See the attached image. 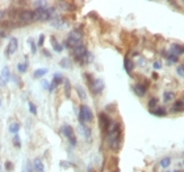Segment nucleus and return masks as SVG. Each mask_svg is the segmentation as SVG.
Listing matches in <instances>:
<instances>
[{"label": "nucleus", "mask_w": 184, "mask_h": 172, "mask_svg": "<svg viewBox=\"0 0 184 172\" xmlns=\"http://www.w3.org/2000/svg\"><path fill=\"white\" fill-rule=\"evenodd\" d=\"M108 142H109V147L112 151H118L121 148L122 143V126L120 122L112 121L109 128H108Z\"/></svg>", "instance_id": "1"}, {"label": "nucleus", "mask_w": 184, "mask_h": 172, "mask_svg": "<svg viewBox=\"0 0 184 172\" xmlns=\"http://www.w3.org/2000/svg\"><path fill=\"white\" fill-rule=\"evenodd\" d=\"M71 53H72L74 61L80 64H87V63H90V61L93 59V57L90 54V51L87 50V47H85L84 45H80V46H78V47L72 49Z\"/></svg>", "instance_id": "2"}, {"label": "nucleus", "mask_w": 184, "mask_h": 172, "mask_svg": "<svg viewBox=\"0 0 184 172\" xmlns=\"http://www.w3.org/2000/svg\"><path fill=\"white\" fill-rule=\"evenodd\" d=\"M82 39H83V33H82L80 29H74L72 32L68 33V37L65 41V46L67 49H75L78 46L83 45L82 44Z\"/></svg>", "instance_id": "3"}, {"label": "nucleus", "mask_w": 184, "mask_h": 172, "mask_svg": "<svg viewBox=\"0 0 184 172\" xmlns=\"http://www.w3.org/2000/svg\"><path fill=\"white\" fill-rule=\"evenodd\" d=\"M34 12V21H49L53 19L54 15V8H47V7H41V8H36Z\"/></svg>", "instance_id": "4"}, {"label": "nucleus", "mask_w": 184, "mask_h": 172, "mask_svg": "<svg viewBox=\"0 0 184 172\" xmlns=\"http://www.w3.org/2000/svg\"><path fill=\"white\" fill-rule=\"evenodd\" d=\"M78 118H79L80 125H85L87 122H92V120H93V113H92L91 108L85 104H82L80 109H79Z\"/></svg>", "instance_id": "5"}, {"label": "nucleus", "mask_w": 184, "mask_h": 172, "mask_svg": "<svg viewBox=\"0 0 184 172\" xmlns=\"http://www.w3.org/2000/svg\"><path fill=\"white\" fill-rule=\"evenodd\" d=\"M90 88H91V92L93 95H100L101 92L104 91L105 84H104V82L101 80V79H93L92 83L90 84Z\"/></svg>", "instance_id": "6"}, {"label": "nucleus", "mask_w": 184, "mask_h": 172, "mask_svg": "<svg viewBox=\"0 0 184 172\" xmlns=\"http://www.w3.org/2000/svg\"><path fill=\"white\" fill-rule=\"evenodd\" d=\"M17 47H19V42H17V38L15 37H11L8 41V45H7V49H5V57H11L13 55L16 51H17Z\"/></svg>", "instance_id": "7"}, {"label": "nucleus", "mask_w": 184, "mask_h": 172, "mask_svg": "<svg viewBox=\"0 0 184 172\" xmlns=\"http://www.w3.org/2000/svg\"><path fill=\"white\" fill-rule=\"evenodd\" d=\"M111 122H112V120L108 117V114L105 113V112H101V113L99 114V124H100L101 130L105 131V133L108 131V128H109Z\"/></svg>", "instance_id": "8"}, {"label": "nucleus", "mask_w": 184, "mask_h": 172, "mask_svg": "<svg viewBox=\"0 0 184 172\" xmlns=\"http://www.w3.org/2000/svg\"><path fill=\"white\" fill-rule=\"evenodd\" d=\"M9 78H11V70H9L8 66H5L0 72V88L5 87L7 83L9 82Z\"/></svg>", "instance_id": "9"}, {"label": "nucleus", "mask_w": 184, "mask_h": 172, "mask_svg": "<svg viewBox=\"0 0 184 172\" xmlns=\"http://www.w3.org/2000/svg\"><path fill=\"white\" fill-rule=\"evenodd\" d=\"M20 21H24V24H28L30 21H34V12L33 11H22L19 15Z\"/></svg>", "instance_id": "10"}, {"label": "nucleus", "mask_w": 184, "mask_h": 172, "mask_svg": "<svg viewBox=\"0 0 184 172\" xmlns=\"http://www.w3.org/2000/svg\"><path fill=\"white\" fill-rule=\"evenodd\" d=\"M61 131H62V134L65 135L67 139H70V138L72 137H75V134H74V129H72L70 125H67V124H65V125H62V129H61Z\"/></svg>", "instance_id": "11"}, {"label": "nucleus", "mask_w": 184, "mask_h": 172, "mask_svg": "<svg viewBox=\"0 0 184 172\" xmlns=\"http://www.w3.org/2000/svg\"><path fill=\"white\" fill-rule=\"evenodd\" d=\"M134 66H136V64H134V62L131 61L129 57H125V59H124V68H125V71H126L129 75H131V72H133Z\"/></svg>", "instance_id": "12"}, {"label": "nucleus", "mask_w": 184, "mask_h": 172, "mask_svg": "<svg viewBox=\"0 0 184 172\" xmlns=\"http://www.w3.org/2000/svg\"><path fill=\"white\" fill-rule=\"evenodd\" d=\"M133 91H134V93H136L137 96H139V97H142V96L146 95L147 88H146V87H143L142 84L137 83V84H134V85H133Z\"/></svg>", "instance_id": "13"}, {"label": "nucleus", "mask_w": 184, "mask_h": 172, "mask_svg": "<svg viewBox=\"0 0 184 172\" xmlns=\"http://www.w3.org/2000/svg\"><path fill=\"white\" fill-rule=\"evenodd\" d=\"M183 45H179V44H172L171 45V49H170V54H174L176 57H179L180 54H183Z\"/></svg>", "instance_id": "14"}, {"label": "nucleus", "mask_w": 184, "mask_h": 172, "mask_svg": "<svg viewBox=\"0 0 184 172\" xmlns=\"http://www.w3.org/2000/svg\"><path fill=\"white\" fill-rule=\"evenodd\" d=\"M108 168L111 172H118V159L116 156H112L111 160L108 162Z\"/></svg>", "instance_id": "15"}, {"label": "nucleus", "mask_w": 184, "mask_h": 172, "mask_svg": "<svg viewBox=\"0 0 184 172\" xmlns=\"http://www.w3.org/2000/svg\"><path fill=\"white\" fill-rule=\"evenodd\" d=\"M79 129H80V131L83 133V135H84L85 139L90 141V139H91V129L88 128L87 125H80V126H79Z\"/></svg>", "instance_id": "16"}, {"label": "nucleus", "mask_w": 184, "mask_h": 172, "mask_svg": "<svg viewBox=\"0 0 184 172\" xmlns=\"http://www.w3.org/2000/svg\"><path fill=\"white\" fill-rule=\"evenodd\" d=\"M150 113L157 116V117H164V116H167V112L164 108H155L153 110H150Z\"/></svg>", "instance_id": "17"}, {"label": "nucleus", "mask_w": 184, "mask_h": 172, "mask_svg": "<svg viewBox=\"0 0 184 172\" xmlns=\"http://www.w3.org/2000/svg\"><path fill=\"white\" fill-rule=\"evenodd\" d=\"M33 167H34L36 172H45L44 163L41 162V159H39V158H37V159L34 160V163H33Z\"/></svg>", "instance_id": "18"}, {"label": "nucleus", "mask_w": 184, "mask_h": 172, "mask_svg": "<svg viewBox=\"0 0 184 172\" xmlns=\"http://www.w3.org/2000/svg\"><path fill=\"white\" fill-rule=\"evenodd\" d=\"M9 131L13 134H17L19 131H20V129H21V124L20 122H12L11 125H9Z\"/></svg>", "instance_id": "19"}, {"label": "nucleus", "mask_w": 184, "mask_h": 172, "mask_svg": "<svg viewBox=\"0 0 184 172\" xmlns=\"http://www.w3.org/2000/svg\"><path fill=\"white\" fill-rule=\"evenodd\" d=\"M184 109V101H182V100H177L175 104L172 105V108H171V110L172 112H182Z\"/></svg>", "instance_id": "20"}, {"label": "nucleus", "mask_w": 184, "mask_h": 172, "mask_svg": "<svg viewBox=\"0 0 184 172\" xmlns=\"http://www.w3.org/2000/svg\"><path fill=\"white\" fill-rule=\"evenodd\" d=\"M50 41H51V45H53V47H54V50L57 51V53H61L62 50H63V45L58 44L57 39H55V37H51Z\"/></svg>", "instance_id": "21"}, {"label": "nucleus", "mask_w": 184, "mask_h": 172, "mask_svg": "<svg viewBox=\"0 0 184 172\" xmlns=\"http://www.w3.org/2000/svg\"><path fill=\"white\" fill-rule=\"evenodd\" d=\"M47 74V68H37V70L34 71V74H33V76H34L36 79L44 76V75Z\"/></svg>", "instance_id": "22"}, {"label": "nucleus", "mask_w": 184, "mask_h": 172, "mask_svg": "<svg viewBox=\"0 0 184 172\" xmlns=\"http://www.w3.org/2000/svg\"><path fill=\"white\" fill-rule=\"evenodd\" d=\"M65 93H66V97H70L71 96V84L70 82H68V79H65Z\"/></svg>", "instance_id": "23"}, {"label": "nucleus", "mask_w": 184, "mask_h": 172, "mask_svg": "<svg viewBox=\"0 0 184 172\" xmlns=\"http://www.w3.org/2000/svg\"><path fill=\"white\" fill-rule=\"evenodd\" d=\"M174 97H175L174 92L167 91V92H164V95H163V101H164V102H170L171 100H174Z\"/></svg>", "instance_id": "24"}, {"label": "nucleus", "mask_w": 184, "mask_h": 172, "mask_svg": "<svg viewBox=\"0 0 184 172\" xmlns=\"http://www.w3.org/2000/svg\"><path fill=\"white\" fill-rule=\"evenodd\" d=\"M63 80H65L63 76H62V74H59V72H55L54 76H53V82H54V83L57 84V85H59Z\"/></svg>", "instance_id": "25"}, {"label": "nucleus", "mask_w": 184, "mask_h": 172, "mask_svg": "<svg viewBox=\"0 0 184 172\" xmlns=\"http://www.w3.org/2000/svg\"><path fill=\"white\" fill-rule=\"evenodd\" d=\"M59 66H61V67H63V68H71L72 63L70 62V59H68V58H63L61 62H59Z\"/></svg>", "instance_id": "26"}, {"label": "nucleus", "mask_w": 184, "mask_h": 172, "mask_svg": "<svg viewBox=\"0 0 184 172\" xmlns=\"http://www.w3.org/2000/svg\"><path fill=\"white\" fill-rule=\"evenodd\" d=\"M170 164H171V158L170 156H166V158H163V159L160 160V167L162 168L170 167Z\"/></svg>", "instance_id": "27"}, {"label": "nucleus", "mask_w": 184, "mask_h": 172, "mask_svg": "<svg viewBox=\"0 0 184 172\" xmlns=\"http://www.w3.org/2000/svg\"><path fill=\"white\" fill-rule=\"evenodd\" d=\"M26 70H28V63H22V62H20V63L17 64V71L20 72V74H22V72H26Z\"/></svg>", "instance_id": "28"}, {"label": "nucleus", "mask_w": 184, "mask_h": 172, "mask_svg": "<svg viewBox=\"0 0 184 172\" xmlns=\"http://www.w3.org/2000/svg\"><path fill=\"white\" fill-rule=\"evenodd\" d=\"M76 91H78V93H79V97H80L82 100H85V99H87V95H85V91H84V89L80 87V85H76Z\"/></svg>", "instance_id": "29"}, {"label": "nucleus", "mask_w": 184, "mask_h": 172, "mask_svg": "<svg viewBox=\"0 0 184 172\" xmlns=\"http://www.w3.org/2000/svg\"><path fill=\"white\" fill-rule=\"evenodd\" d=\"M157 104H158V99L157 97H153V99H150L149 100V109L150 110H153V109H155V107H157Z\"/></svg>", "instance_id": "30"}, {"label": "nucleus", "mask_w": 184, "mask_h": 172, "mask_svg": "<svg viewBox=\"0 0 184 172\" xmlns=\"http://www.w3.org/2000/svg\"><path fill=\"white\" fill-rule=\"evenodd\" d=\"M13 143H15V146L17 147V148L21 147V141H20V135L19 134L13 135Z\"/></svg>", "instance_id": "31"}, {"label": "nucleus", "mask_w": 184, "mask_h": 172, "mask_svg": "<svg viewBox=\"0 0 184 172\" xmlns=\"http://www.w3.org/2000/svg\"><path fill=\"white\" fill-rule=\"evenodd\" d=\"M28 108H29V112H30L32 114H37V107H36L34 104H33V102H29L28 104Z\"/></svg>", "instance_id": "32"}, {"label": "nucleus", "mask_w": 184, "mask_h": 172, "mask_svg": "<svg viewBox=\"0 0 184 172\" xmlns=\"http://www.w3.org/2000/svg\"><path fill=\"white\" fill-rule=\"evenodd\" d=\"M28 44H29V46L32 47V53H33V54H36V51H37V47H36V44L33 42V39H32V38H29V39H28Z\"/></svg>", "instance_id": "33"}, {"label": "nucleus", "mask_w": 184, "mask_h": 172, "mask_svg": "<svg viewBox=\"0 0 184 172\" xmlns=\"http://www.w3.org/2000/svg\"><path fill=\"white\" fill-rule=\"evenodd\" d=\"M176 71H177V75H179V76H184V64H179V66H177Z\"/></svg>", "instance_id": "34"}, {"label": "nucleus", "mask_w": 184, "mask_h": 172, "mask_svg": "<svg viewBox=\"0 0 184 172\" xmlns=\"http://www.w3.org/2000/svg\"><path fill=\"white\" fill-rule=\"evenodd\" d=\"M68 141H70V145H71L72 147H75V146H76V143H78L76 137H72V138H70V139H68Z\"/></svg>", "instance_id": "35"}, {"label": "nucleus", "mask_w": 184, "mask_h": 172, "mask_svg": "<svg viewBox=\"0 0 184 172\" xmlns=\"http://www.w3.org/2000/svg\"><path fill=\"white\" fill-rule=\"evenodd\" d=\"M61 167H63V168H68L71 166V163H68V162H66V160H61Z\"/></svg>", "instance_id": "36"}, {"label": "nucleus", "mask_w": 184, "mask_h": 172, "mask_svg": "<svg viewBox=\"0 0 184 172\" xmlns=\"http://www.w3.org/2000/svg\"><path fill=\"white\" fill-rule=\"evenodd\" d=\"M153 67L155 68V70H160V68H162V63H160V62H154L153 63Z\"/></svg>", "instance_id": "37"}, {"label": "nucleus", "mask_w": 184, "mask_h": 172, "mask_svg": "<svg viewBox=\"0 0 184 172\" xmlns=\"http://www.w3.org/2000/svg\"><path fill=\"white\" fill-rule=\"evenodd\" d=\"M5 170L7 171H12L13 170V164L11 162H5Z\"/></svg>", "instance_id": "38"}, {"label": "nucleus", "mask_w": 184, "mask_h": 172, "mask_svg": "<svg viewBox=\"0 0 184 172\" xmlns=\"http://www.w3.org/2000/svg\"><path fill=\"white\" fill-rule=\"evenodd\" d=\"M44 42H45V34H41L39 36V38H38V46H42L44 45Z\"/></svg>", "instance_id": "39"}, {"label": "nucleus", "mask_w": 184, "mask_h": 172, "mask_svg": "<svg viewBox=\"0 0 184 172\" xmlns=\"http://www.w3.org/2000/svg\"><path fill=\"white\" fill-rule=\"evenodd\" d=\"M41 84H42V87H44L45 89H49V85H50V84H49V82H46V80H42Z\"/></svg>", "instance_id": "40"}, {"label": "nucleus", "mask_w": 184, "mask_h": 172, "mask_svg": "<svg viewBox=\"0 0 184 172\" xmlns=\"http://www.w3.org/2000/svg\"><path fill=\"white\" fill-rule=\"evenodd\" d=\"M42 51H44V54L46 55V57H50V54L47 53V50H42Z\"/></svg>", "instance_id": "41"}, {"label": "nucleus", "mask_w": 184, "mask_h": 172, "mask_svg": "<svg viewBox=\"0 0 184 172\" xmlns=\"http://www.w3.org/2000/svg\"><path fill=\"white\" fill-rule=\"evenodd\" d=\"M153 78H154V79H158V74H155V72H154V74H153Z\"/></svg>", "instance_id": "42"}, {"label": "nucleus", "mask_w": 184, "mask_h": 172, "mask_svg": "<svg viewBox=\"0 0 184 172\" xmlns=\"http://www.w3.org/2000/svg\"><path fill=\"white\" fill-rule=\"evenodd\" d=\"M168 172H179V171H168Z\"/></svg>", "instance_id": "43"}, {"label": "nucleus", "mask_w": 184, "mask_h": 172, "mask_svg": "<svg viewBox=\"0 0 184 172\" xmlns=\"http://www.w3.org/2000/svg\"><path fill=\"white\" fill-rule=\"evenodd\" d=\"M182 47H183V54H184V46H182Z\"/></svg>", "instance_id": "44"}, {"label": "nucleus", "mask_w": 184, "mask_h": 172, "mask_svg": "<svg viewBox=\"0 0 184 172\" xmlns=\"http://www.w3.org/2000/svg\"><path fill=\"white\" fill-rule=\"evenodd\" d=\"M0 105H1V100H0Z\"/></svg>", "instance_id": "45"}, {"label": "nucleus", "mask_w": 184, "mask_h": 172, "mask_svg": "<svg viewBox=\"0 0 184 172\" xmlns=\"http://www.w3.org/2000/svg\"><path fill=\"white\" fill-rule=\"evenodd\" d=\"M183 166H184V160H183Z\"/></svg>", "instance_id": "46"}, {"label": "nucleus", "mask_w": 184, "mask_h": 172, "mask_svg": "<svg viewBox=\"0 0 184 172\" xmlns=\"http://www.w3.org/2000/svg\"><path fill=\"white\" fill-rule=\"evenodd\" d=\"M183 155H184V153H183Z\"/></svg>", "instance_id": "47"}]
</instances>
